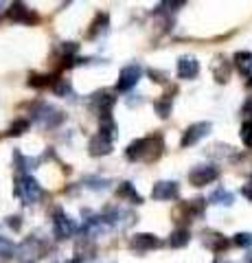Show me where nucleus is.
Here are the masks:
<instances>
[{"instance_id":"obj_1","label":"nucleus","mask_w":252,"mask_h":263,"mask_svg":"<svg viewBox=\"0 0 252 263\" xmlns=\"http://www.w3.org/2000/svg\"><path fill=\"white\" fill-rule=\"evenodd\" d=\"M15 195L24 204H35L42 197V186L37 184V180L33 176H20L18 182H15Z\"/></svg>"},{"instance_id":"obj_2","label":"nucleus","mask_w":252,"mask_h":263,"mask_svg":"<svg viewBox=\"0 0 252 263\" xmlns=\"http://www.w3.org/2000/svg\"><path fill=\"white\" fill-rule=\"evenodd\" d=\"M141 77H143V66L141 64L125 66V68L121 70V75H119L117 90H121V92H127V90H132L138 81H141Z\"/></svg>"},{"instance_id":"obj_3","label":"nucleus","mask_w":252,"mask_h":263,"mask_svg":"<svg viewBox=\"0 0 252 263\" xmlns=\"http://www.w3.org/2000/svg\"><path fill=\"white\" fill-rule=\"evenodd\" d=\"M217 176H219V171L213 164H198V167H193L189 171V182L193 186H204V184H210L213 180H217Z\"/></svg>"},{"instance_id":"obj_4","label":"nucleus","mask_w":252,"mask_h":263,"mask_svg":"<svg viewBox=\"0 0 252 263\" xmlns=\"http://www.w3.org/2000/svg\"><path fill=\"white\" fill-rule=\"evenodd\" d=\"M210 129H213V125H210L208 121L193 123V125L186 127V132H184V136H182L180 145H182V147H191V145H195V143H200L202 138L210 134Z\"/></svg>"},{"instance_id":"obj_5","label":"nucleus","mask_w":252,"mask_h":263,"mask_svg":"<svg viewBox=\"0 0 252 263\" xmlns=\"http://www.w3.org/2000/svg\"><path fill=\"white\" fill-rule=\"evenodd\" d=\"M75 233V221H72L64 211H55L53 215V235L57 239H68Z\"/></svg>"},{"instance_id":"obj_6","label":"nucleus","mask_w":252,"mask_h":263,"mask_svg":"<svg viewBox=\"0 0 252 263\" xmlns=\"http://www.w3.org/2000/svg\"><path fill=\"white\" fill-rule=\"evenodd\" d=\"M117 99L108 95V92H99L92 97V112L99 114L101 121H110V114H112V108H114Z\"/></svg>"},{"instance_id":"obj_7","label":"nucleus","mask_w":252,"mask_h":263,"mask_svg":"<svg viewBox=\"0 0 252 263\" xmlns=\"http://www.w3.org/2000/svg\"><path fill=\"white\" fill-rule=\"evenodd\" d=\"M178 193H180V186L178 182H169V180H162V182H156L151 189V197L158 202H169V200H176Z\"/></svg>"},{"instance_id":"obj_8","label":"nucleus","mask_w":252,"mask_h":263,"mask_svg":"<svg viewBox=\"0 0 252 263\" xmlns=\"http://www.w3.org/2000/svg\"><path fill=\"white\" fill-rule=\"evenodd\" d=\"M62 119H64V117H62V112H60V110H55L53 105H42V108L35 112V121H37L42 127H55Z\"/></svg>"},{"instance_id":"obj_9","label":"nucleus","mask_w":252,"mask_h":263,"mask_svg":"<svg viewBox=\"0 0 252 263\" xmlns=\"http://www.w3.org/2000/svg\"><path fill=\"white\" fill-rule=\"evenodd\" d=\"M200 75V64L195 57L184 55L178 60V77L180 79H195Z\"/></svg>"},{"instance_id":"obj_10","label":"nucleus","mask_w":252,"mask_h":263,"mask_svg":"<svg viewBox=\"0 0 252 263\" xmlns=\"http://www.w3.org/2000/svg\"><path fill=\"white\" fill-rule=\"evenodd\" d=\"M160 246V239L156 235H149V233H141V235H134V239L129 241V248L136 250V252H147L153 250Z\"/></svg>"},{"instance_id":"obj_11","label":"nucleus","mask_w":252,"mask_h":263,"mask_svg":"<svg viewBox=\"0 0 252 263\" xmlns=\"http://www.w3.org/2000/svg\"><path fill=\"white\" fill-rule=\"evenodd\" d=\"M9 18L13 22H22V24H35L37 22V13L35 11H31L27 9L22 3H15L11 5V9H9Z\"/></svg>"},{"instance_id":"obj_12","label":"nucleus","mask_w":252,"mask_h":263,"mask_svg":"<svg viewBox=\"0 0 252 263\" xmlns=\"http://www.w3.org/2000/svg\"><path fill=\"white\" fill-rule=\"evenodd\" d=\"M202 241H204V246H208L210 250H224L226 246H228V239H226L224 235H219V233H210V230H206L204 235H202Z\"/></svg>"},{"instance_id":"obj_13","label":"nucleus","mask_w":252,"mask_h":263,"mask_svg":"<svg viewBox=\"0 0 252 263\" xmlns=\"http://www.w3.org/2000/svg\"><path fill=\"white\" fill-rule=\"evenodd\" d=\"M145 149H147V138H138V141H134L132 145L127 147V152H125V156H127V160H143L145 158Z\"/></svg>"},{"instance_id":"obj_14","label":"nucleus","mask_w":252,"mask_h":263,"mask_svg":"<svg viewBox=\"0 0 252 263\" xmlns=\"http://www.w3.org/2000/svg\"><path fill=\"white\" fill-rule=\"evenodd\" d=\"M117 195L123 197V200H127V202H132V204H143V197H141V193L134 191L132 182H121L119 189H117Z\"/></svg>"},{"instance_id":"obj_15","label":"nucleus","mask_w":252,"mask_h":263,"mask_svg":"<svg viewBox=\"0 0 252 263\" xmlns=\"http://www.w3.org/2000/svg\"><path fill=\"white\" fill-rule=\"evenodd\" d=\"M189 241H191V233L186 228H178L171 233V237H169V246H171V248H184Z\"/></svg>"},{"instance_id":"obj_16","label":"nucleus","mask_w":252,"mask_h":263,"mask_svg":"<svg viewBox=\"0 0 252 263\" xmlns=\"http://www.w3.org/2000/svg\"><path fill=\"white\" fill-rule=\"evenodd\" d=\"M208 200H210V204H222V206H230L235 197H232V193H230V191H226V189L219 186V189H215V191L210 193Z\"/></svg>"},{"instance_id":"obj_17","label":"nucleus","mask_w":252,"mask_h":263,"mask_svg":"<svg viewBox=\"0 0 252 263\" xmlns=\"http://www.w3.org/2000/svg\"><path fill=\"white\" fill-rule=\"evenodd\" d=\"M213 72H215V79L219 81V84L228 81V77H230V66H228V62L224 60V64H222V66L215 64V66H213Z\"/></svg>"},{"instance_id":"obj_18","label":"nucleus","mask_w":252,"mask_h":263,"mask_svg":"<svg viewBox=\"0 0 252 263\" xmlns=\"http://www.w3.org/2000/svg\"><path fill=\"white\" fill-rule=\"evenodd\" d=\"M92 31H90V37H94L96 35V33H105V31H108V15H105V13H99V15H96V20H94V24H92Z\"/></svg>"},{"instance_id":"obj_19","label":"nucleus","mask_w":252,"mask_h":263,"mask_svg":"<svg viewBox=\"0 0 252 263\" xmlns=\"http://www.w3.org/2000/svg\"><path fill=\"white\" fill-rule=\"evenodd\" d=\"M156 112L160 119H167L169 114H171V97L162 99V101H156Z\"/></svg>"},{"instance_id":"obj_20","label":"nucleus","mask_w":252,"mask_h":263,"mask_svg":"<svg viewBox=\"0 0 252 263\" xmlns=\"http://www.w3.org/2000/svg\"><path fill=\"white\" fill-rule=\"evenodd\" d=\"M53 92L57 97L70 95V81L68 79H57V81H55V86H53Z\"/></svg>"},{"instance_id":"obj_21","label":"nucleus","mask_w":252,"mask_h":263,"mask_svg":"<svg viewBox=\"0 0 252 263\" xmlns=\"http://www.w3.org/2000/svg\"><path fill=\"white\" fill-rule=\"evenodd\" d=\"M241 141H243V145L252 149V123L250 121L241 125Z\"/></svg>"},{"instance_id":"obj_22","label":"nucleus","mask_w":252,"mask_h":263,"mask_svg":"<svg viewBox=\"0 0 252 263\" xmlns=\"http://www.w3.org/2000/svg\"><path fill=\"white\" fill-rule=\"evenodd\" d=\"M51 84V77L48 75H31L29 77V86H33V88H44Z\"/></svg>"},{"instance_id":"obj_23","label":"nucleus","mask_w":252,"mask_h":263,"mask_svg":"<svg viewBox=\"0 0 252 263\" xmlns=\"http://www.w3.org/2000/svg\"><path fill=\"white\" fill-rule=\"evenodd\" d=\"M27 129H29V121L20 119V121H15L13 125L9 127V134H11V136H20V134H24Z\"/></svg>"},{"instance_id":"obj_24","label":"nucleus","mask_w":252,"mask_h":263,"mask_svg":"<svg viewBox=\"0 0 252 263\" xmlns=\"http://www.w3.org/2000/svg\"><path fill=\"white\" fill-rule=\"evenodd\" d=\"M232 241L237 243L239 248H248V246H252V233H237Z\"/></svg>"},{"instance_id":"obj_25","label":"nucleus","mask_w":252,"mask_h":263,"mask_svg":"<svg viewBox=\"0 0 252 263\" xmlns=\"http://www.w3.org/2000/svg\"><path fill=\"white\" fill-rule=\"evenodd\" d=\"M13 254V243L7 241L5 237H0V259H7Z\"/></svg>"},{"instance_id":"obj_26","label":"nucleus","mask_w":252,"mask_h":263,"mask_svg":"<svg viewBox=\"0 0 252 263\" xmlns=\"http://www.w3.org/2000/svg\"><path fill=\"white\" fill-rule=\"evenodd\" d=\"M241 193H243V197H246V200H252V178L241 186Z\"/></svg>"},{"instance_id":"obj_27","label":"nucleus","mask_w":252,"mask_h":263,"mask_svg":"<svg viewBox=\"0 0 252 263\" xmlns=\"http://www.w3.org/2000/svg\"><path fill=\"white\" fill-rule=\"evenodd\" d=\"M7 224H9L13 230H20V226H22V221H20V217L18 215H11L9 219H7Z\"/></svg>"},{"instance_id":"obj_28","label":"nucleus","mask_w":252,"mask_h":263,"mask_svg":"<svg viewBox=\"0 0 252 263\" xmlns=\"http://www.w3.org/2000/svg\"><path fill=\"white\" fill-rule=\"evenodd\" d=\"M243 112H246V114H250V117H252V101H248L246 105H243ZM252 123V121H250Z\"/></svg>"},{"instance_id":"obj_29","label":"nucleus","mask_w":252,"mask_h":263,"mask_svg":"<svg viewBox=\"0 0 252 263\" xmlns=\"http://www.w3.org/2000/svg\"><path fill=\"white\" fill-rule=\"evenodd\" d=\"M70 263H81V259H75V261H70Z\"/></svg>"},{"instance_id":"obj_30","label":"nucleus","mask_w":252,"mask_h":263,"mask_svg":"<svg viewBox=\"0 0 252 263\" xmlns=\"http://www.w3.org/2000/svg\"><path fill=\"white\" fill-rule=\"evenodd\" d=\"M248 86H252V77H250V81H248Z\"/></svg>"},{"instance_id":"obj_31","label":"nucleus","mask_w":252,"mask_h":263,"mask_svg":"<svg viewBox=\"0 0 252 263\" xmlns=\"http://www.w3.org/2000/svg\"><path fill=\"white\" fill-rule=\"evenodd\" d=\"M0 7H5V5H3V3H0Z\"/></svg>"}]
</instances>
